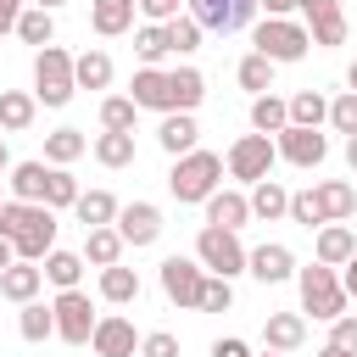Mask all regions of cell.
<instances>
[{
  "mask_svg": "<svg viewBox=\"0 0 357 357\" xmlns=\"http://www.w3.org/2000/svg\"><path fill=\"white\" fill-rule=\"evenodd\" d=\"M0 234L17 245V262H45L56 251V212L45 201H11L0 212Z\"/></svg>",
  "mask_w": 357,
  "mask_h": 357,
  "instance_id": "1",
  "label": "cell"
},
{
  "mask_svg": "<svg viewBox=\"0 0 357 357\" xmlns=\"http://www.w3.org/2000/svg\"><path fill=\"white\" fill-rule=\"evenodd\" d=\"M167 190H173L178 206H206V201L223 190V156H218V151H190V156H178L173 173H167Z\"/></svg>",
  "mask_w": 357,
  "mask_h": 357,
  "instance_id": "2",
  "label": "cell"
},
{
  "mask_svg": "<svg viewBox=\"0 0 357 357\" xmlns=\"http://www.w3.org/2000/svg\"><path fill=\"white\" fill-rule=\"evenodd\" d=\"M296 290H301V318L312 312L318 324H335L340 312H346V284H340V268H324V262H312V268H296Z\"/></svg>",
  "mask_w": 357,
  "mask_h": 357,
  "instance_id": "3",
  "label": "cell"
},
{
  "mask_svg": "<svg viewBox=\"0 0 357 357\" xmlns=\"http://www.w3.org/2000/svg\"><path fill=\"white\" fill-rule=\"evenodd\" d=\"M251 50L268 56L273 67H290V61H301V56L312 50V33H307V22H296V17H262V22L251 28Z\"/></svg>",
  "mask_w": 357,
  "mask_h": 357,
  "instance_id": "4",
  "label": "cell"
},
{
  "mask_svg": "<svg viewBox=\"0 0 357 357\" xmlns=\"http://www.w3.org/2000/svg\"><path fill=\"white\" fill-rule=\"evenodd\" d=\"M78 95V78H73V56L61 45H45L33 50V100L39 106H67Z\"/></svg>",
  "mask_w": 357,
  "mask_h": 357,
  "instance_id": "5",
  "label": "cell"
},
{
  "mask_svg": "<svg viewBox=\"0 0 357 357\" xmlns=\"http://www.w3.org/2000/svg\"><path fill=\"white\" fill-rule=\"evenodd\" d=\"M195 262H201L206 273H218V279H240L245 262H251V251L240 245L234 229H212V223H201V234H195Z\"/></svg>",
  "mask_w": 357,
  "mask_h": 357,
  "instance_id": "6",
  "label": "cell"
},
{
  "mask_svg": "<svg viewBox=\"0 0 357 357\" xmlns=\"http://www.w3.org/2000/svg\"><path fill=\"white\" fill-rule=\"evenodd\" d=\"M273 162H279V145H273L268 134H240V139L229 145V156H223L229 178H240V184H262V178L273 173Z\"/></svg>",
  "mask_w": 357,
  "mask_h": 357,
  "instance_id": "7",
  "label": "cell"
},
{
  "mask_svg": "<svg viewBox=\"0 0 357 357\" xmlns=\"http://www.w3.org/2000/svg\"><path fill=\"white\" fill-rule=\"evenodd\" d=\"M156 279H162V296L178 307V312H201V290H206V268L195 262V257H167L162 268H156Z\"/></svg>",
  "mask_w": 357,
  "mask_h": 357,
  "instance_id": "8",
  "label": "cell"
},
{
  "mask_svg": "<svg viewBox=\"0 0 357 357\" xmlns=\"http://www.w3.org/2000/svg\"><path fill=\"white\" fill-rule=\"evenodd\" d=\"M56 340H67V346H89L95 340V301L84 296V290H56Z\"/></svg>",
  "mask_w": 357,
  "mask_h": 357,
  "instance_id": "9",
  "label": "cell"
},
{
  "mask_svg": "<svg viewBox=\"0 0 357 357\" xmlns=\"http://www.w3.org/2000/svg\"><path fill=\"white\" fill-rule=\"evenodd\" d=\"M184 11L201 22V33H240L262 11L257 0H184Z\"/></svg>",
  "mask_w": 357,
  "mask_h": 357,
  "instance_id": "10",
  "label": "cell"
},
{
  "mask_svg": "<svg viewBox=\"0 0 357 357\" xmlns=\"http://www.w3.org/2000/svg\"><path fill=\"white\" fill-rule=\"evenodd\" d=\"M273 145H279V162H290V167H324V156H329V139H324V128H279L273 134Z\"/></svg>",
  "mask_w": 357,
  "mask_h": 357,
  "instance_id": "11",
  "label": "cell"
},
{
  "mask_svg": "<svg viewBox=\"0 0 357 357\" xmlns=\"http://www.w3.org/2000/svg\"><path fill=\"white\" fill-rule=\"evenodd\" d=\"M112 229H117L123 245H134V251H139V245H156V240H162V206H156V201H128Z\"/></svg>",
  "mask_w": 357,
  "mask_h": 357,
  "instance_id": "12",
  "label": "cell"
},
{
  "mask_svg": "<svg viewBox=\"0 0 357 357\" xmlns=\"http://www.w3.org/2000/svg\"><path fill=\"white\" fill-rule=\"evenodd\" d=\"M139 340H145V335H134V324H128L123 312H106V318L95 324L89 351H95V357H134V351H139Z\"/></svg>",
  "mask_w": 357,
  "mask_h": 357,
  "instance_id": "13",
  "label": "cell"
},
{
  "mask_svg": "<svg viewBox=\"0 0 357 357\" xmlns=\"http://www.w3.org/2000/svg\"><path fill=\"white\" fill-rule=\"evenodd\" d=\"M156 145H162L173 162L190 156V151H201V123H195V112H167L162 128H156Z\"/></svg>",
  "mask_w": 357,
  "mask_h": 357,
  "instance_id": "14",
  "label": "cell"
},
{
  "mask_svg": "<svg viewBox=\"0 0 357 357\" xmlns=\"http://www.w3.org/2000/svg\"><path fill=\"white\" fill-rule=\"evenodd\" d=\"M245 273H251V279H262V284H284V279H296V251H290V245H279V240H268V245H257V251H251Z\"/></svg>",
  "mask_w": 357,
  "mask_h": 357,
  "instance_id": "15",
  "label": "cell"
},
{
  "mask_svg": "<svg viewBox=\"0 0 357 357\" xmlns=\"http://www.w3.org/2000/svg\"><path fill=\"white\" fill-rule=\"evenodd\" d=\"M262 346H268V351H284V357L301 351V346H307V318H301V312H268V318H262Z\"/></svg>",
  "mask_w": 357,
  "mask_h": 357,
  "instance_id": "16",
  "label": "cell"
},
{
  "mask_svg": "<svg viewBox=\"0 0 357 357\" xmlns=\"http://www.w3.org/2000/svg\"><path fill=\"white\" fill-rule=\"evenodd\" d=\"M128 100L139 106V112H173V95H167V73L162 67H139L134 73V84H128Z\"/></svg>",
  "mask_w": 357,
  "mask_h": 357,
  "instance_id": "17",
  "label": "cell"
},
{
  "mask_svg": "<svg viewBox=\"0 0 357 357\" xmlns=\"http://www.w3.org/2000/svg\"><path fill=\"white\" fill-rule=\"evenodd\" d=\"M312 195H318L324 223H346V218L357 212V184H351V178H318Z\"/></svg>",
  "mask_w": 357,
  "mask_h": 357,
  "instance_id": "18",
  "label": "cell"
},
{
  "mask_svg": "<svg viewBox=\"0 0 357 357\" xmlns=\"http://www.w3.org/2000/svg\"><path fill=\"white\" fill-rule=\"evenodd\" d=\"M312 251H318L324 268H346V262L357 257V234H351V223H324V229L312 234Z\"/></svg>",
  "mask_w": 357,
  "mask_h": 357,
  "instance_id": "19",
  "label": "cell"
},
{
  "mask_svg": "<svg viewBox=\"0 0 357 357\" xmlns=\"http://www.w3.org/2000/svg\"><path fill=\"white\" fill-rule=\"evenodd\" d=\"M206 223H212V229H234V234H240V229L251 223V195H245V190H218V195L206 201Z\"/></svg>",
  "mask_w": 357,
  "mask_h": 357,
  "instance_id": "20",
  "label": "cell"
},
{
  "mask_svg": "<svg viewBox=\"0 0 357 357\" xmlns=\"http://www.w3.org/2000/svg\"><path fill=\"white\" fill-rule=\"evenodd\" d=\"M39 290H45V268H39V262H11V268L0 273V296L17 301V307L39 301Z\"/></svg>",
  "mask_w": 357,
  "mask_h": 357,
  "instance_id": "21",
  "label": "cell"
},
{
  "mask_svg": "<svg viewBox=\"0 0 357 357\" xmlns=\"http://www.w3.org/2000/svg\"><path fill=\"white\" fill-rule=\"evenodd\" d=\"M134 11H139V0H89V28L100 39H117L134 28Z\"/></svg>",
  "mask_w": 357,
  "mask_h": 357,
  "instance_id": "22",
  "label": "cell"
},
{
  "mask_svg": "<svg viewBox=\"0 0 357 357\" xmlns=\"http://www.w3.org/2000/svg\"><path fill=\"white\" fill-rule=\"evenodd\" d=\"M33 117H39L33 89H0V134H22L33 128Z\"/></svg>",
  "mask_w": 357,
  "mask_h": 357,
  "instance_id": "23",
  "label": "cell"
},
{
  "mask_svg": "<svg viewBox=\"0 0 357 357\" xmlns=\"http://www.w3.org/2000/svg\"><path fill=\"white\" fill-rule=\"evenodd\" d=\"M167 95H173V112H195L201 100H206V78H201V67H173L167 73Z\"/></svg>",
  "mask_w": 357,
  "mask_h": 357,
  "instance_id": "24",
  "label": "cell"
},
{
  "mask_svg": "<svg viewBox=\"0 0 357 357\" xmlns=\"http://www.w3.org/2000/svg\"><path fill=\"white\" fill-rule=\"evenodd\" d=\"M73 212H78V223H84V229H112V223H117V212H123V201H117L112 190H84Z\"/></svg>",
  "mask_w": 357,
  "mask_h": 357,
  "instance_id": "25",
  "label": "cell"
},
{
  "mask_svg": "<svg viewBox=\"0 0 357 357\" xmlns=\"http://www.w3.org/2000/svg\"><path fill=\"white\" fill-rule=\"evenodd\" d=\"M307 33H312V45H318V50L346 45V11H340V0H329L324 11H312V17H307Z\"/></svg>",
  "mask_w": 357,
  "mask_h": 357,
  "instance_id": "26",
  "label": "cell"
},
{
  "mask_svg": "<svg viewBox=\"0 0 357 357\" xmlns=\"http://www.w3.org/2000/svg\"><path fill=\"white\" fill-rule=\"evenodd\" d=\"M279 128H290V100L268 89V95L251 100V134H268V139H273Z\"/></svg>",
  "mask_w": 357,
  "mask_h": 357,
  "instance_id": "27",
  "label": "cell"
},
{
  "mask_svg": "<svg viewBox=\"0 0 357 357\" xmlns=\"http://www.w3.org/2000/svg\"><path fill=\"white\" fill-rule=\"evenodd\" d=\"M251 218H262V223H279V218H290V190H284L279 178H262V184H251Z\"/></svg>",
  "mask_w": 357,
  "mask_h": 357,
  "instance_id": "28",
  "label": "cell"
},
{
  "mask_svg": "<svg viewBox=\"0 0 357 357\" xmlns=\"http://www.w3.org/2000/svg\"><path fill=\"white\" fill-rule=\"evenodd\" d=\"M39 268H45V284H56V290H78V279H84L89 262H84V251H61V245H56Z\"/></svg>",
  "mask_w": 357,
  "mask_h": 357,
  "instance_id": "29",
  "label": "cell"
},
{
  "mask_svg": "<svg viewBox=\"0 0 357 357\" xmlns=\"http://www.w3.org/2000/svg\"><path fill=\"white\" fill-rule=\"evenodd\" d=\"M45 178H50V162H17V167L6 173L11 201H45Z\"/></svg>",
  "mask_w": 357,
  "mask_h": 357,
  "instance_id": "30",
  "label": "cell"
},
{
  "mask_svg": "<svg viewBox=\"0 0 357 357\" xmlns=\"http://www.w3.org/2000/svg\"><path fill=\"white\" fill-rule=\"evenodd\" d=\"M84 151H89L84 128H56V134H45V162H50V167H73Z\"/></svg>",
  "mask_w": 357,
  "mask_h": 357,
  "instance_id": "31",
  "label": "cell"
},
{
  "mask_svg": "<svg viewBox=\"0 0 357 357\" xmlns=\"http://www.w3.org/2000/svg\"><path fill=\"white\" fill-rule=\"evenodd\" d=\"M84 262L117 268V262H123V234H117V229H84Z\"/></svg>",
  "mask_w": 357,
  "mask_h": 357,
  "instance_id": "32",
  "label": "cell"
},
{
  "mask_svg": "<svg viewBox=\"0 0 357 357\" xmlns=\"http://www.w3.org/2000/svg\"><path fill=\"white\" fill-rule=\"evenodd\" d=\"M100 301H112V307H128V301H139V273L134 268H100Z\"/></svg>",
  "mask_w": 357,
  "mask_h": 357,
  "instance_id": "33",
  "label": "cell"
},
{
  "mask_svg": "<svg viewBox=\"0 0 357 357\" xmlns=\"http://www.w3.org/2000/svg\"><path fill=\"white\" fill-rule=\"evenodd\" d=\"M17 39H22V45H33V50L56 45V11H39V6H28V11L17 17Z\"/></svg>",
  "mask_w": 357,
  "mask_h": 357,
  "instance_id": "34",
  "label": "cell"
},
{
  "mask_svg": "<svg viewBox=\"0 0 357 357\" xmlns=\"http://www.w3.org/2000/svg\"><path fill=\"white\" fill-rule=\"evenodd\" d=\"M73 78H78V89H112V56L106 50L73 56Z\"/></svg>",
  "mask_w": 357,
  "mask_h": 357,
  "instance_id": "35",
  "label": "cell"
},
{
  "mask_svg": "<svg viewBox=\"0 0 357 357\" xmlns=\"http://www.w3.org/2000/svg\"><path fill=\"white\" fill-rule=\"evenodd\" d=\"M290 123H296V128H324V123H329V95L296 89V95H290Z\"/></svg>",
  "mask_w": 357,
  "mask_h": 357,
  "instance_id": "36",
  "label": "cell"
},
{
  "mask_svg": "<svg viewBox=\"0 0 357 357\" xmlns=\"http://www.w3.org/2000/svg\"><path fill=\"white\" fill-rule=\"evenodd\" d=\"M17 335H22L28 346L50 340V335H56V307H45V301H28V307L17 312Z\"/></svg>",
  "mask_w": 357,
  "mask_h": 357,
  "instance_id": "37",
  "label": "cell"
},
{
  "mask_svg": "<svg viewBox=\"0 0 357 357\" xmlns=\"http://www.w3.org/2000/svg\"><path fill=\"white\" fill-rule=\"evenodd\" d=\"M134 56H139V67H156L162 56H173L167 50V28L162 22H139L134 28Z\"/></svg>",
  "mask_w": 357,
  "mask_h": 357,
  "instance_id": "38",
  "label": "cell"
},
{
  "mask_svg": "<svg viewBox=\"0 0 357 357\" xmlns=\"http://www.w3.org/2000/svg\"><path fill=\"white\" fill-rule=\"evenodd\" d=\"M234 78H240V89H251V100H257V95H268V89H273V61L251 50V56H240Z\"/></svg>",
  "mask_w": 357,
  "mask_h": 357,
  "instance_id": "39",
  "label": "cell"
},
{
  "mask_svg": "<svg viewBox=\"0 0 357 357\" xmlns=\"http://www.w3.org/2000/svg\"><path fill=\"white\" fill-rule=\"evenodd\" d=\"M134 123H139V106L128 95H106L100 100V128L106 134H134Z\"/></svg>",
  "mask_w": 357,
  "mask_h": 357,
  "instance_id": "40",
  "label": "cell"
},
{
  "mask_svg": "<svg viewBox=\"0 0 357 357\" xmlns=\"http://www.w3.org/2000/svg\"><path fill=\"white\" fill-rule=\"evenodd\" d=\"M78 178H73V167H50V178H45V206L50 212H61V206H78Z\"/></svg>",
  "mask_w": 357,
  "mask_h": 357,
  "instance_id": "41",
  "label": "cell"
},
{
  "mask_svg": "<svg viewBox=\"0 0 357 357\" xmlns=\"http://www.w3.org/2000/svg\"><path fill=\"white\" fill-rule=\"evenodd\" d=\"M162 28H167V50H173V56H195V50H201V22H195L190 11L173 17V22H162Z\"/></svg>",
  "mask_w": 357,
  "mask_h": 357,
  "instance_id": "42",
  "label": "cell"
},
{
  "mask_svg": "<svg viewBox=\"0 0 357 357\" xmlns=\"http://www.w3.org/2000/svg\"><path fill=\"white\" fill-rule=\"evenodd\" d=\"M95 162L100 167H128L134 162V134H100L95 139Z\"/></svg>",
  "mask_w": 357,
  "mask_h": 357,
  "instance_id": "43",
  "label": "cell"
},
{
  "mask_svg": "<svg viewBox=\"0 0 357 357\" xmlns=\"http://www.w3.org/2000/svg\"><path fill=\"white\" fill-rule=\"evenodd\" d=\"M329 128L346 134V139L357 134V95H351V89H340V95L329 100Z\"/></svg>",
  "mask_w": 357,
  "mask_h": 357,
  "instance_id": "44",
  "label": "cell"
},
{
  "mask_svg": "<svg viewBox=\"0 0 357 357\" xmlns=\"http://www.w3.org/2000/svg\"><path fill=\"white\" fill-rule=\"evenodd\" d=\"M290 223H301V229H312V234L324 229V212H318V195H312V190H296V195H290Z\"/></svg>",
  "mask_w": 357,
  "mask_h": 357,
  "instance_id": "45",
  "label": "cell"
},
{
  "mask_svg": "<svg viewBox=\"0 0 357 357\" xmlns=\"http://www.w3.org/2000/svg\"><path fill=\"white\" fill-rule=\"evenodd\" d=\"M229 307H234V279H218V273H206L201 312H229Z\"/></svg>",
  "mask_w": 357,
  "mask_h": 357,
  "instance_id": "46",
  "label": "cell"
},
{
  "mask_svg": "<svg viewBox=\"0 0 357 357\" xmlns=\"http://www.w3.org/2000/svg\"><path fill=\"white\" fill-rule=\"evenodd\" d=\"M139 357H178V335H167V329H151V335L139 340Z\"/></svg>",
  "mask_w": 357,
  "mask_h": 357,
  "instance_id": "47",
  "label": "cell"
},
{
  "mask_svg": "<svg viewBox=\"0 0 357 357\" xmlns=\"http://www.w3.org/2000/svg\"><path fill=\"white\" fill-rule=\"evenodd\" d=\"M329 346H340V351L357 357V318H351V312H340V318L329 324Z\"/></svg>",
  "mask_w": 357,
  "mask_h": 357,
  "instance_id": "48",
  "label": "cell"
},
{
  "mask_svg": "<svg viewBox=\"0 0 357 357\" xmlns=\"http://www.w3.org/2000/svg\"><path fill=\"white\" fill-rule=\"evenodd\" d=\"M139 17L145 22H173V17H184V0H139Z\"/></svg>",
  "mask_w": 357,
  "mask_h": 357,
  "instance_id": "49",
  "label": "cell"
},
{
  "mask_svg": "<svg viewBox=\"0 0 357 357\" xmlns=\"http://www.w3.org/2000/svg\"><path fill=\"white\" fill-rule=\"evenodd\" d=\"M206 357H257V351H251L240 335H223V340H212V351H206Z\"/></svg>",
  "mask_w": 357,
  "mask_h": 357,
  "instance_id": "50",
  "label": "cell"
},
{
  "mask_svg": "<svg viewBox=\"0 0 357 357\" xmlns=\"http://www.w3.org/2000/svg\"><path fill=\"white\" fill-rule=\"evenodd\" d=\"M17 17H22V0H0V33H11Z\"/></svg>",
  "mask_w": 357,
  "mask_h": 357,
  "instance_id": "51",
  "label": "cell"
},
{
  "mask_svg": "<svg viewBox=\"0 0 357 357\" xmlns=\"http://www.w3.org/2000/svg\"><path fill=\"white\" fill-rule=\"evenodd\" d=\"M340 284H346V296H351V301H357V257H351V262H346V268H340Z\"/></svg>",
  "mask_w": 357,
  "mask_h": 357,
  "instance_id": "52",
  "label": "cell"
},
{
  "mask_svg": "<svg viewBox=\"0 0 357 357\" xmlns=\"http://www.w3.org/2000/svg\"><path fill=\"white\" fill-rule=\"evenodd\" d=\"M257 6H262L268 17H290V11H296V0H257Z\"/></svg>",
  "mask_w": 357,
  "mask_h": 357,
  "instance_id": "53",
  "label": "cell"
},
{
  "mask_svg": "<svg viewBox=\"0 0 357 357\" xmlns=\"http://www.w3.org/2000/svg\"><path fill=\"white\" fill-rule=\"evenodd\" d=\"M11 262H17V245H11V240H6V234H0V273H6V268H11Z\"/></svg>",
  "mask_w": 357,
  "mask_h": 357,
  "instance_id": "54",
  "label": "cell"
},
{
  "mask_svg": "<svg viewBox=\"0 0 357 357\" xmlns=\"http://www.w3.org/2000/svg\"><path fill=\"white\" fill-rule=\"evenodd\" d=\"M324 6H329V0H296V11H301V17H312V11H324Z\"/></svg>",
  "mask_w": 357,
  "mask_h": 357,
  "instance_id": "55",
  "label": "cell"
},
{
  "mask_svg": "<svg viewBox=\"0 0 357 357\" xmlns=\"http://www.w3.org/2000/svg\"><path fill=\"white\" fill-rule=\"evenodd\" d=\"M17 162H11V151H6V134H0V173H11Z\"/></svg>",
  "mask_w": 357,
  "mask_h": 357,
  "instance_id": "56",
  "label": "cell"
},
{
  "mask_svg": "<svg viewBox=\"0 0 357 357\" xmlns=\"http://www.w3.org/2000/svg\"><path fill=\"white\" fill-rule=\"evenodd\" d=\"M346 167H351V173H357V134H351V139H346Z\"/></svg>",
  "mask_w": 357,
  "mask_h": 357,
  "instance_id": "57",
  "label": "cell"
},
{
  "mask_svg": "<svg viewBox=\"0 0 357 357\" xmlns=\"http://www.w3.org/2000/svg\"><path fill=\"white\" fill-rule=\"evenodd\" d=\"M318 357H351V351H340V346H329V340H324V346H318Z\"/></svg>",
  "mask_w": 357,
  "mask_h": 357,
  "instance_id": "58",
  "label": "cell"
},
{
  "mask_svg": "<svg viewBox=\"0 0 357 357\" xmlns=\"http://www.w3.org/2000/svg\"><path fill=\"white\" fill-rule=\"evenodd\" d=\"M346 89H351V95H357V61H351V67H346Z\"/></svg>",
  "mask_w": 357,
  "mask_h": 357,
  "instance_id": "59",
  "label": "cell"
},
{
  "mask_svg": "<svg viewBox=\"0 0 357 357\" xmlns=\"http://www.w3.org/2000/svg\"><path fill=\"white\" fill-rule=\"evenodd\" d=\"M33 6H39V11H61L67 0H33Z\"/></svg>",
  "mask_w": 357,
  "mask_h": 357,
  "instance_id": "60",
  "label": "cell"
},
{
  "mask_svg": "<svg viewBox=\"0 0 357 357\" xmlns=\"http://www.w3.org/2000/svg\"><path fill=\"white\" fill-rule=\"evenodd\" d=\"M6 206H11V201H6V195H0V212H6Z\"/></svg>",
  "mask_w": 357,
  "mask_h": 357,
  "instance_id": "61",
  "label": "cell"
},
{
  "mask_svg": "<svg viewBox=\"0 0 357 357\" xmlns=\"http://www.w3.org/2000/svg\"><path fill=\"white\" fill-rule=\"evenodd\" d=\"M262 357H284V351H262Z\"/></svg>",
  "mask_w": 357,
  "mask_h": 357,
  "instance_id": "62",
  "label": "cell"
}]
</instances>
